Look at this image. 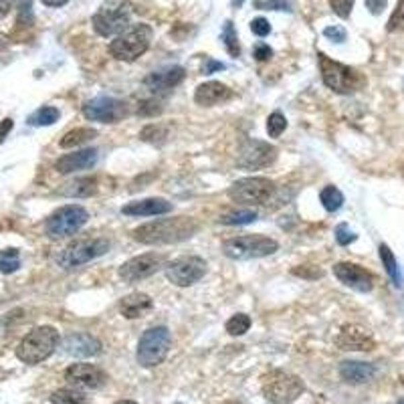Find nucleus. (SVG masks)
<instances>
[{"label":"nucleus","instance_id":"de8ad7c7","mask_svg":"<svg viewBox=\"0 0 404 404\" xmlns=\"http://www.w3.org/2000/svg\"><path fill=\"white\" fill-rule=\"evenodd\" d=\"M271 57H273V51H271L269 45L261 43V45L255 47V59H257V61H269Z\"/></svg>","mask_w":404,"mask_h":404},{"label":"nucleus","instance_id":"1a4fd4ad","mask_svg":"<svg viewBox=\"0 0 404 404\" xmlns=\"http://www.w3.org/2000/svg\"><path fill=\"white\" fill-rule=\"evenodd\" d=\"M87 220H89V212L81 204H67L57 209L45 220V234L53 241L67 239L81 231Z\"/></svg>","mask_w":404,"mask_h":404},{"label":"nucleus","instance_id":"09e8293b","mask_svg":"<svg viewBox=\"0 0 404 404\" xmlns=\"http://www.w3.org/2000/svg\"><path fill=\"white\" fill-rule=\"evenodd\" d=\"M13 128H15V121H13L10 117H4V119L0 121V144L6 140V135L13 132Z\"/></svg>","mask_w":404,"mask_h":404},{"label":"nucleus","instance_id":"0eeeda50","mask_svg":"<svg viewBox=\"0 0 404 404\" xmlns=\"http://www.w3.org/2000/svg\"><path fill=\"white\" fill-rule=\"evenodd\" d=\"M132 19L130 0H107L91 19V24L99 37H114L124 33Z\"/></svg>","mask_w":404,"mask_h":404},{"label":"nucleus","instance_id":"a19ab883","mask_svg":"<svg viewBox=\"0 0 404 404\" xmlns=\"http://www.w3.org/2000/svg\"><path fill=\"white\" fill-rule=\"evenodd\" d=\"M329 6L340 19H347L354 8V0H329Z\"/></svg>","mask_w":404,"mask_h":404},{"label":"nucleus","instance_id":"7c9ffc66","mask_svg":"<svg viewBox=\"0 0 404 404\" xmlns=\"http://www.w3.org/2000/svg\"><path fill=\"white\" fill-rule=\"evenodd\" d=\"M320 200H322V204H324V209L327 212H336L340 211L342 204H344V194L340 193L336 186H326L320 193Z\"/></svg>","mask_w":404,"mask_h":404},{"label":"nucleus","instance_id":"13d9d810","mask_svg":"<svg viewBox=\"0 0 404 404\" xmlns=\"http://www.w3.org/2000/svg\"><path fill=\"white\" fill-rule=\"evenodd\" d=\"M396 404H404V398H401V401H398V403Z\"/></svg>","mask_w":404,"mask_h":404},{"label":"nucleus","instance_id":"ddd939ff","mask_svg":"<svg viewBox=\"0 0 404 404\" xmlns=\"http://www.w3.org/2000/svg\"><path fill=\"white\" fill-rule=\"evenodd\" d=\"M207 273V261L196 255L178 257L166 265V277L176 287H190L198 283Z\"/></svg>","mask_w":404,"mask_h":404},{"label":"nucleus","instance_id":"6e6d98bb","mask_svg":"<svg viewBox=\"0 0 404 404\" xmlns=\"http://www.w3.org/2000/svg\"><path fill=\"white\" fill-rule=\"evenodd\" d=\"M116 404H137V403H134V401H119V403Z\"/></svg>","mask_w":404,"mask_h":404},{"label":"nucleus","instance_id":"58836bf2","mask_svg":"<svg viewBox=\"0 0 404 404\" xmlns=\"http://www.w3.org/2000/svg\"><path fill=\"white\" fill-rule=\"evenodd\" d=\"M356 239H358V234L352 231L346 223H342V225H338V227H336V241H338V245L347 247V245H352Z\"/></svg>","mask_w":404,"mask_h":404},{"label":"nucleus","instance_id":"e433bc0d","mask_svg":"<svg viewBox=\"0 0 404 404\" xmlns=\"http://www.w3.org/2000/svg\"><path fill=\"white\" fill-rule=\"evenodd\" d=\"M164 112V105L156 99V97H150V99H144L137 103V116L142 117H156L160 116Z\"/></svg>","mask_w":404,"mask_h":404},{"label":"nucleus","instance_id":"2eb2a0df","mask_svg":"<svg viewBox=\"0 0 404 404\" xmlns=\"http://www.w3.org/2000/svg\"><path fill=\"white\" fill-rule=\"evenodd\" d=\"M164 263H166V255H162V253H144L140 257L126 261L119 267V277L126 283H137V281H144V279H148L154 273H158L164 267Z\"/></svg>","mask_w":404,"mask_h":404},{"label":"nucleus","instance_id":"aec40b11","mask_svg":"<svg viewBox=\"0 0 404 404\" xmlns=\"http://www.w3.org/2000/svg\"><path fill=\"white\" fill-rule=\"evenodd\" d=\"M63 347L69 356H75V358H93L97 354H101V342L96 336L85 331L69 334L63 342Z\"/></svg>","mask_w":404,"mask_h":404},{"label":"nucleus","instance_id":"c756f323","mask_svg":"<svg viewBox=\"0 0 404 404\" xmlns=\"http://www.w3.org/2000/svg\"><path fill=\"white\" fill-rule=\"evenodd\" d=\"M259 218V214L250 209H243V211H232L225 216H220V225H229V227H234V225H250Z\"/></svg>","mask_w":404,"mask_h":404},{"label":"nucleus","instance_id":"a211bd4d","mask_svg":"<svg viewBox=\"0 0 404 404\" xmlns=\"http://www.w3.org/2000/svg\"><path fill=\"white\" fill-rule=\"evenodd\" d=\"M186 77V71L184 67L180 65H174V67H166V69H160L150 73L148 77L144 79V85L154 93V96H166L170 93L174 87H178Z\"/></svg>","mask_w":404,"mask_h":404},{"label":"nucleus","instance_id":"f03ea898","mask_svg":"<svg viewBox=\"0 0 404 404\" xmlns=\"http://www.w3.org/2000/svg\"><path fill=\"white\" fill-rule=\"evenodd\" d=\"M317 61H320L322 79L331 91L342 93V96H350V93L360 91L366 85V77L360 71H356L354 67L338 63V61L329 59L324 53H317Z\"/></svg>","mask_w":404,"mask_h":404},{"label":"nucleus","instance_id":"cd10ccee","mask_svg":"<svg viewBox=\"0 0 404 404\" xmlns=\"http://www.w3.org/2000/svg\"><path fill=\"white\" fill-rule=\"evenodd\" d=\"M380 259H382V265H384L386 273H388V277H390V281L394 283V287H401L403 283H401V271H398V263H396V259H394V253L390 250L388 245H380Z\"/></svg>","mask_w":404,"mask_h":404},{"label":"nucleus","instance_id":"4468645a","mask_svg":"<svg viewBox=\"0 0 404 404\" xmlns=\"http://www.w3.org/2000/svg\"><path fill=\"white\" fill-rule=\"evenodd\" d=\"M83 116L89 121H99V124H117L124 117L130 116V107L126 101L116 99V97H93L83 105Z\"/></svg>","mask_w":404,"mask_h":404},{"label":"nucleus","instance_id":"5701e85b","mask_svg":"<svg viewBox=\"0 0 404 404\" xmlns=\"http://www.w3.org/2000/svg\"><path fill=\"white\" fill-rule=\"evenodd\" d=\"M121 212L126 216H156V214H168L172 212V202L164 198H144V200H134L128 202Z\"/></svg>","mask_w":404,"mask_h":404},{"label":"nucleus","instance_id":"bb28decb","mask_svg":"<svg viewBox=\"0 0 404 404\" xmlns=\"http://www.w3.org/2000/svg\"><path fill=\"white\" fill-rule=\"evenodd\" d=\"M97 135V132L93 128H77V130H71V132H67V134L61 137V142H59V146L61 148H65V150H69V148H77L81 144H87V142H91L93 137Z\"/></svg>","mask_w":404,"mask_h":404},{"label":"nucleus","instance_id":"49530a36","mask_svg":"<svg viewBox=\"0 0 404 404\" xmlns=\"http://www.w3.org/2000/svg\"><path fill=\"white\" fill-rule=\"evenodd\" d=\"M225 69H227L225 63L214 61V59H207V61H204V67H202V73H204V75H211L214 71H225Z\"/></svg>","mask_w":404,"mask_h":404},{"label":"nucleus","instance_id":"39448f33","mask_svg":"<svg viewBox=\"0 0 404 404\" xmlns=\"http://www.w3.org/2000/svg\"><path fill=\"white\" fill-rule=\"evenodd\" d=\"M279 249V243L265 234H243L223 243V253L232 261H250L269 257Z\"/></svg>","mask_w":404,"mask_h":404},{"label":"nucleus","instance_id":"f3484780","mask_svg":"<svg viewBox=\"0 0 404 404\" xmlns=\"http://www.w3.org/2000/svg\"><path fill=\"white\" fill-rule=\"evenodd\" d=\"M65 380L81 390H96L105 384L107 376L93 364H73L65 370Z\"/></svg>","mask_w":404,"mask_h":404},{"label":"nucleus","instance_id":"864d4df0","mask_svg":"<svg viewBox=\"0 0 404 404\" xmlns=\"http://www.w3.org/2000/svg\"><path fill=\"white\" fill-rule=\"evenodd\" d=\"M232 4H234L237 8H241V6H243V0H232Z\"/></svg>","mask_w":404,"mask_h":404},{"label":"nucleus","instance_id":"393cba45","mask_svg":"<svg viewBox=\"0 0 404 404\" xmlns=\"http://www.w3.org/2000/svg\"><path fill=\"white\" fill-rule=\"evenodd\" d=\"M340 376L350 384H364L376 376V368L366 362H342Z\"/></svg>","mask_w":404,"mask_h":404},{"label":"nucleus","instance_id":"7ed1b4c3","mask_svg":"<svg viewBox=\"0 0 404 404\" xmlns=\"http://www.w3.org/2000/svg\"><path fill=\"white\" fill-rule=\"evenodd\" d=\"M152 37H154V31H152L150 24H146V22L132 24L110 43V53L117 61L132 63L150 49Z\"/></svg>","mask_w":404,"mask_h":404},{"label":"nucleus","instance_id":"ea45409f","mask_svg":"<svg viewBox=\"0 0 404 404\" xmlns=\"http://www.w3.org/2000/svg\"><path fill=\"white\" fill-rule=\"evenodd\" d=\"M255 6L261 10H291L289 0H255Z\"/></svg>","mask_w":404,"mask_h":404},{"label":"nucleus","instance_id":"4d7b16f0","mask_svg":"<svg viewBox=\"0 0 404 404\" xmlns=\"http://www.w3.org/2000/svg\"><path fill=\"white\" fill-rule=\"evenodd\" d=\"M223 404H241V403H237V401H227V403H223Z\"/></svg>","mask_w":404,"mask_h":404},{"label":"nucleus","instance_id":"f257e3e1","mask_svg":"<svg viewBox=\"0 0 404 404\" xmlns=\"http://www.w3.org/2000/svg\"><path fill=\"white\" fill-rule=\"evenodd\" d=\"M198 231V223L190 216H174V218H158L146 223L132 231L137 243L142 245H174L190 239Z\"/></svg>","mask_w":404,"mask_h":404},{"label":"nucleus","instance_id":"6e6552de","mask_svg":"<svg viewBox=\"0 0 404 404\" xmlns=\"http://www.w3.org/2000/svg\"><path fill=\"white\" fill-rule=\"evenodd\" d=\"M110 241L107 239H79L73 241L69 247L61 250L57 255V265L61 269L73 271L103 257L110 250Z\"/></svg>","mask_w":404,"mask_h":404},{"label":"nucleus","instance_id":"dca6fc26","mask_svg":"<svg viewBox=\"0 0 404 404\" xmlns=\"http://www.w3.org/2000/svg\"><path fill=\"white\" fill-rule=\"evenodd\" d=\"M334 275L338 277L340 283H344L346 287L354 289V291H360V293H368L374 287V275L356 263H347V261L336 263Z\"/></svg>","mask_w":404,"mask_h":404},{"label":"nucleus","instance_id":"72a5a7b5","mask_svg":"<svg viewBox=\"0 0 404 404\" xmlns=\"http://www.w3.org/2000/svg\"><path fill=\"white\" fill-rule=\"evenodd\" d=\"M140 137L144 142H150V144H164L166 137H168V128L166 126H160V124H150L142 130Z\"/></svg>","mask_w":404,"mask_h":404},{"label":"nucleus","instance_id":"423d86ee","mask_svg":"<svg viewBox=\"0 0 404 404\" xmlns=\"http://www.w3.org/2000/svg\"><path fill=\"white\" fill-rule=\"evenodd\" d=\"M170 346H172V336L168 327L158 326L146 329L137 342V352H135L137 364L144 368H154L162 364L170 352Z\"/></svg>","mask_w":404,"mask_h":404},{"label":"nucleus","instance_id":"37998d69","mask_svg":"<svg viewBox=\"0 0 404 404\" xmlns=\"http://www.w3.org/2000/svg\"><path fill=\"white\" fill-rule=\"evenodd\" d=\"M250 31H253V35H257V37H267L271 33L269 20L263 19V17L255 19L250 22Z\"/></svg>","mask_w":404,"mask_h":404},{"label":"nucleus","instance_id":"bf43d9fd","mask_svg":"<svg viewBox=\"0 0 404 404\" xmlns=\"http://www.w3.org/2000/svg\"><path fill=\"white\" fill-rule=\"evenodd\" d=\"M403 384H404V376H403Z\"/></svg>","mask_w":404,"mask_h":404},{"label":"nucleus","instance_id":"3c124183","mask_svg":"<svg viewBox=\"0 0 404 404\" xmlns=\"http://www.w3.org/2000/svg\"><path fill=\"white\" fill-rule=\"evenodd\" d=\"M13 4H15V0H0V19L10 13Z\"/></svg>","mask_w":404,"mask_h":404},{"label":"nucleus","instance_id":"4be33fe9","mask_svg":"<svg viewBox=\"0 0 404 404\" xmlns=\"http://www.w3.org/2000/svg\"><path fill=\"white\" fill-rule=\"evenodd\" d=\"M336 344L342 350H358V352H368L374 347V340L364 327L360 326H344L340 336L336 338Z\"/></svg>","mask_w":404,"mask_h":404},{"label":"nucleus","instance_id":"473e14b6","mask_svg":"<svg viewBox=\"0 0 404 404\" xmlns=\"http://www.w3.org/2000/svg\"><path fill=\"white\" fill-rule=\"evenodd\" d=\"M20 267L19 249H4L0 250V273L10 275Z\"/></svg>","mask_w":404,"mask_h":404},{"label":"nucleus","instance_id":"a878e982","mask_svg":"<svg viewBox=\"0 0 404 404\" xmlns=\"http://www.w3.org/2000/svg\"><path fill=\"white\" fill-rule=\"evenodd\" d=\"M97 193V178L96 176H81L75 178L73 182L65 184V188L61 190L63 196L69 198H89Z\"/></svg>","mask_w":404,"mask_h":404},{"label":"nucleus","instance_id":"412c9836","mask_svg":"<svg viewBox=\"0 0 404 404\" xmlns=\"http://www.w3.org/2000/svg\"><path fill=\"white\" fill-rule=\"evenodd\" d=\"M234 93L229 85L220 83V81H209V83H202L196 87L194 91V101L198 105H204V107H212V105H218V103H225L232 99Z\"/></svg>","mask_w":404,"mask_h":404},{"label":"nucleus","instance_id":"9b49d317","mask_svg":"<svg viewBox=\"0 0 404 404\" xmlns=\"http://www.w3.org/2000/svg\"><path fill=\"white\" fill-rule=\"evenodd\" d=\"M275 190L273 182L265 176H250L241 178L229 188V198L243 207H259L265 204Z\"/></svg>","mask_w":404,"mask_h":404},{"label":"nucleus","instance_id":"b1692460","mask_svg":"<svg viewBox=\"0 0 404 404\" xmlns=\"http://www.w3.org/2000/svg\"><path fill=\"white\" fill-rule=\"evenodd\" d=\"M154 308V301L150 295L146 293H130L126 295L121 301H119V313L126 317V320H137V317H144L148 311H152Z\"/></svg>","mask_w":404,"mask_h":404},{"label":"nucleus","instance_id":"9d476101","mask_svg":"<svg viewBox=\"0 0 404 404\" xmlns=\"http://www.w3.org/2000/svg\"><path fill=\"white\" fill-rule=\"evenodd\" d=\"M304 392V382L283 370H273L263 376V394L273 404L295 403Z\"/></svg>","mask_w":404,"mask_h":404},{"label":"nucleus","instance_id":"6ab92c4d","mask_svg":"<svg viewBox=\"0 0 404 404\" xmlns=\"http://www.w3.org/2000/svg\"><path fill=\"white\" fill-rule=\"evenodd\" d=\"M99 160V150L97 148H85V150H77L73 154H65L55 162V170L61 174L79 172V170H89L93 168Z\"/></svg>","mask_w":404,"mask_h":404},{"label":"nucleus","instance_id":"c85d7f7f","mask_svg":"<svg viewBox=\"0 0 404 404\" xmlns=\"http://www.w3.org/2000/svg\"><path fill=\"white\" fill-rule=\"evenodd\" d=\"M59 114L57 107L53 105H45V107H39L33 116L29 117V124L31 126H37V128H43V126H53L55 121H59Z\"/></svg>","mask_w":404,"mask_h":404},{"label":"nucleus","instance_id":"c03bdc74","mask_svg":"<svg viewBox=\"0 0 404 404\" xmlns=\"http://www.w3.org/2000/svg\"><path fill=\"white\" fill-rule=\"evenodd\" d=\"M293 275L304 277V279H320L324 275V271L317 269V267H309V265H299L293 269Z\"/></svg>","mask_w":404,"mask_h":404},{"label":"nucleus","instance_id":"8fccbe9b","mask_svg":"<svg viewBox=\"0 0 404 404\" xmlns=\"http://www.w3.org/2000/svg\"><path fill=\"white\" fill-rule=\"evenodd\" d=\"M386 2H388V0H366V8H368L372 15H380L386 8Z\"/></svg>","mask_w":404,"mask_h":404},{"label":"nucleus","instance_id":"f704fd0d","mask_svg":"<svg viewBox=\"0 0 404 404\" xmlns=\"http://www.w3.org/2000/svg\"><path fill=\"white\" fill-rule=\"evenodd\" d=\"M51 403L53 404H87V401H85V396H83L81 392H77V390L63 388V390L53 392Z\"/></svg>","mask_w":404,"mask_h":404},{"label":"nucleus","instance_id":"79ce46f5","mask_svg":"<svg viewBox=\"0 0 404 404\" xmlns=\"http://www.w3.org/2000/svg\"><path fill=\"white\" fill-rule=\"evenodd\" d=\"M401 27H404V0H398L396 10H394V15L390 17V22H388V31L392 33Z\"/></svg>","mask_w":404,"mask_h":404},{"label":"nucleus","instance_id":"603ef678","mask_svg":"<svg viewBox=\"0 0 404 404\" xmlns=\"http://www.w3.org/2000/svg\"><path fill=\"white\" fill-rule=\"evenodd\" d=\"M45 6H51V8H59V6H65L69 0H40Z\"/></svg>","mask_w":404,"mask_h":404},{"label":"nucleus","instance_id":"20e7f679","mask_svg":"<svg viewBox=\"0 0 404 404\" xmlns=\"http://www.w3.org/2000/svg\"><path fill=\"white\" fill-rule=\"evenodd\" d=\"M59 344V331L51 326L35 327L29 331L17 347V358L24 364H40L47 360Z\"/></svg>","mask_w":404,"mask_h":404},{"label":"nucleus","instance_id":"2f4dec72","mask_svg":"<svg viewBox=\"0 0 404 404\" xmlns=\"http://www.w3.org/2000/svg\"><path fill=\"white\" fill-rule=\"evenodd\" d=\"M220 39H223V43H225V49H227V53H229L231 57H239V55H241L239 37H237V31H234V27H232L231 20H227V22H225Z\"/></svg>","mask_w":404,"mask_h":404},{"label":"nucleus","instance_id":"f8f14e48","mask_svg":"<svg viewBox=\"0 0 404 404\" xmlns=\"http://www.w3.org/2000/svg\"><path fill=\"white\" fill-rule=\"evenodd\" d=\"M275 158H277V148L271 146L269 142L243 137L239 154H237V166L243 170H259V168L273 164Z\"/></svg>","mask_w":404,"mask_h":404},{"label":"nucleus","instance_id":"c9c22d12","mask_svg":"<svg viewBox=\"0 0 404 404\" xmlns=\"http://www.w3.org/2000/svg\"><path fill=\"white\" fill-rule=\"evenodd\" d=\"M227 331L231 334V336H243V334H247L250 327V317L247 313H237V315H232L231 320L227 322Z\"/></svg>","mask_w":404,"mask_h":404},{"label":"nucleus","instance_id":"4c0bfd02","mask_svg":"<svg viewBox=\"0 0 404 404\" xmlns=\"http://www.w3.org/2000/svg\"><path fill=\"white\" fill-rule=\"evenodd\" d=\"M287 128V119L281 112H273L269 117H267V134L271 137H279V135L285 132Z\"/></svg>","mask_w":404,"mask_h":404},{"label":"nucleus","instance_id":"a18cd8bd","mask_svg":"<svg viewBox=\"0 0 404 404\" xmlns=\"http://www.w3.org/2000/svg\"><path fill=\"white\" fill-rule=\"evenodd\" d=\"M324 37L334 40V43H344L347 37L346 29H342V27H327V29H324Z\"/></svg>","mask_w":404,"mask_h":404},{"label":"nucleus","instance_id":"5fc2aeb1","mask_svg":"<svg viewBox=\"0 0 404 404\" xmlns=\"http://www.w3.org/2000/svg\"><path fill=\"white\" fill-rule=\"evenodd\" d=\"M4 47H6V40H4V39H2V37H0V51H2Z\"/></svg>","mask_w":404,"mask_h":404}]
</instances>
